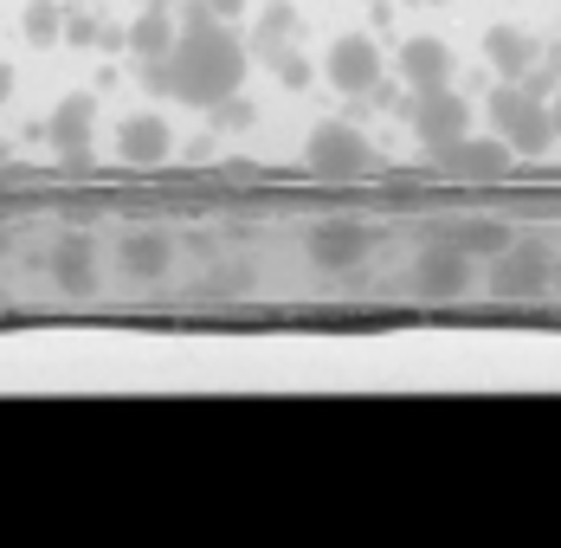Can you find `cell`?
Segmentation results:
<instances>
[{
  "instance_id": "7",
  "label": "cell",
  "mask_w": 561,
  "mask_h": 548,
  "mask_svg": "<svg viewBox=\"0 0 561 548\" xmlns=\"http://www.w3.org/2000/svg\"><path fill=\"white\" fill-rule=\"evenodd\" d=\"M368 246H375V232H368L362 219H323V226L310 232V265H323V272H348V265L368 259Z\"/></svg>"
},
{
  "instance_id": "10",
  "label": "cell",
  "mask_w": 561,
  "mask_h": 548,
  "mask_svg": "<svg viewBox=\"0 0 561 548\" xmlns=\"http://www.w3.org/2000/svg\"><path fill=\"white\" fill-rule=\"evenodd\" d=\"M169 123L162 116H129L123 129H116V156L129 168H156V162H169Z\"/></svg>"
},
{
  "instance_id": "9",
  "label": "cell",
  "mask_w": 561,
  "mask_h": 548,
  "mask_svg": "<svg viewBox=\"0 0 561 548\" xmlns=\"http://www.w3.org/2000/svg\"><path fill=\"white\" fill-rule=\"evenodd\" d=\"M400 78H407L413 91L451 84V46L439 39V33H413V39L400 46Z\"/></svg>"
},
{
  "instance_id": "12",
  "label": "cell",
  "mask_w": 561,
  "mask_h": 548,
  "mask_svg": "<svg viewBox=\"0 0 561 548\" xmlns=\"http://www.w3.org/2000/svg\"><path fill=\"white\" fill-rule=\"evenodd\" d=\"M91 116H98V104H91L84 91L53 110V149L65 162H84V156H91Z\"/></svg>"
},
{
  "instance_id": "1",
  "label": "cell",
  "mask_w": 561,
  "mask_h": 548,
  "mask_svg": "<svg viewBox=\"0 0 561 548\" xmlns=\"http://www.w3.org/2000/svg\"><path fill=\"white\" fill-rule=\"evenodd\" d=\"M149 84L181 98V104H194V110H220L226 98H239V84H245V46H239L232 20L207 13L194 0V13L174 33V46L149 65Z\"/></svg>"
},
{
  "instance_id": "5",
  "label": "cell",
  "mask_w": 561,
  "mask_h": 548,
  "mask_svg": "<svg viewBox=\"0 0 561 548\" xmlns=\"http://www.w3.org/2000/svg\"><path fill=\"white\" fill-rule=\"evenodd\" d=\"M323 78L336 84L342 98H362V91H375L381 84V46L368 39V33H342L330 58H323Z\"/></svg>"
},
{
  "instance_id": "2",
  "label": "cell",
  "mask_w": 561,
  "mask_h": 548,
  "mask_svg": "<svg viewBox=\"0 0 561 548\" xmlns=\"http://www.w3.org/2000/svg\"><path fill=\"white\" fill-rule=\"evenodd\" d=\"M491 129L504 136L516 156H549V142H556V104L536 98L523 78H504L491 91Z\"/></svg>"
},
{
  "instance_id": "16",
  "label": "cell",
  "mask_w": 561,
  "mask_h": 548,
  "mask_svg": "<svg viewBox=\"0 0 561 548\" xmlns=\"http://www.w3.org/2000/svg\"><path fill=\"white\" fill-rule=\"evenodd\" d=\"M451 246H465V252H504L510 226H504V219H465V226L451 232Z\"/></svg>"
},
{
  "instance_id": "4",
  "label": "cell",
  "mask_w": 561,
  "mask_h": 548,
  "mask_svg": "<svg viewBox=\"0 0 561 548\" xmlns=\"http://www.w3.org/2000/svg\"><path fill=\"white\" fill-rule=\"evenodd\" d=\"M407 116H413V136L426 142V149H446V142H458L465 129H471V104L451 91V84H433V91H413V104H407Z\"/></svg>"
},
{
  "instance_id": "22",
  "label": "cell",
  "mask_w": 561,
  "mask_h": 548,
  "mask_svg": "<svg viewBox=\"0 0 561 548\" xmlns=\"http://www.w3.org/2000/svg\"><path fill=\"white\" fill-rule=\"evenodd\" d=\"M556 136H561V91H556Z\"/></svg>"
},
{
  "instance_id": "17",
  "label": "cell",
  "mask_w": 561,
  "mask_h": 548,
  "mask_svg": "<svg viewBox=\"0 0 561 548\" xmlns=\"http://www.w3.org/2000/svg\"><path fill=\"white\" fill-rule=\"evenodd\" d=\"M290 26H297V13H290L284 0H272V7H265V20H259V58H272V53H278Z\"/></svg>"
},
{
  "instance_id": "21",
  "label": "cell",
  "mask_w": 561,
  "mask_h": 548,
  "mask_svg": "<svg viewBox=\"0 0 561 548\" xmlns=\"http://www.w3.org/2000/svg\"><path fill=\"white\" fill-rule=\"evenodd\" d=\"M7 84H13V71H7V65H0V98H7Z\"/></svg>"
},
{
  "instance_id": "18",
  "label": "cell",
  "mask_w": 561,
  "mask_h": 548,
  "mask_svg": "<svg viewBox=\"0 0 561 548\" xmlns=\"http://www.w3.org/2000/svg\"><path fill=\"white\" fill-rule=\"evenodd\" d=\"M26 33H33L39 46H53L58 39V7L53 0H33V7H26Z\"/></svg>"
},
{
  "instance_id": "3",
  "label": "cell",
  "mask_w": 561,
  "mask_h": 548,
  "mask_svg": "<svg viewBox=\"0 0 561 548\" xmlns=\"http://www.w3.org/2000/svg\"><path fill=\"white\" fill-rule=\"evenodd\" d=\"M304 162H310V174H323V181H355V174L375 168V149L348 123H317L310 142H304Z\"/></svg>"
},
{
  "instance_id": "11",
  "label": "cell",
  "mask_w": 561,
  "mask_h": 548,
  "mask_svg": "<svg viewBox=\"0 0 561 548\" xmlns=\"http://www.w3.org/2000/svg\"><path fill=\"white\" fill-rule=\"evenodd\" d=\"M420 290H433V297H458V290H465V284H471V252H465V246H433V252H426V259H420Z\"/></svg>"
},
{
  "instance_id": "20",
  "label": "cell",
  "mask_w": 561,
  "mask_h": 548,
  "mask_svg": "<svg viewBox=\"0 0 561 548\" xmlns=\"http://www.w3.org/2000/svg\"><path fill=\"white\" fill-rule=\"evenodd\" d=\"M201 7H207V13H220V20H239V13H245V0H201Z\"/></svg>"
},
{
  "instance_id": "8",
  "label": "cell",
  "mask_w": 561,
  "mask_h": 548,
  "mask_svg": "<svg viewBox=\"0 0 561 548\" xmlns=\"http://www.w3.org/2000/svg\"><path fill=\"white\" fill-rule=\"evenodd\" d=\"M549 277H556V259L536 239H510L504 252H497V290L504 297H536Z\"/></svg>"
},
{
  "instance_id": "13",
  "label": "cell",
  "mask_w": 561,
  "mask_h": 548,
  "mask_svg": "<svg viewBox=\"0 0 561 548\" xmlns=\"http://www.w3.org/2000/svg\"><path fill=\"white\" fill-rule=\"evenodd\" d=\"M484 58H491L504 78H523V71L536 65V39L516 33V26H491V33H484Z\"/></svg>"
},
{
  "instance_id": "6",
  "label": "cell",
  "mask_w": 561,
  "mask_h": 548,
  "mask_svg": "<svg viewBox=\"0 0 561 548\" xmlns=\"http://www.w3.org/2000/svg\"><path fill=\"white\" fill-rule=\"evenodd\" d=\"M433 162L446 168V174H458V181H497L510 162H516V149H510L504 136H458V142H446V149H433Z\"/></svg>"
},
{
  "instance_id": "19",
  "label": "cell",
  "mask_w": 561,
  "mask_h": 548,
  "mask_svg": "<svg viewBox=\"0 0 561 548\" xmlns=\"http://www.w3.org/2000/svg\"><path fill=\"white\" fill-rule=\"evenodd\" d=\"M58 272L71 277V284H91V246H84V239H71V246H65V265H58Z\"/></svg>"
},
{
  "instance_id": "23",
  "label": "cell",
  "mask_w": 561,
  "mask_h": 548,
  "mask_svg": "<svg viewBox=\"0 0 561 548\" xmlns=\"http://www.w3.org/2000/svg\"><path fill=\"white\" fill-rule=\"evenodd\" d=\"M407 7H426V0H407Z\"/></svg>"
},
{
  "instance_id": "15",
  "label": "cell",
  "mask_w": 561,
  "mask_h": 548,
  "mask_svg": "<svg viewBox=\"0 0 561 548\" xmlns=\"http://www.w3.org/2000/svg\"><path fill=\"white\" fill-rule=\"evenodd\" d=\"M174 33H181V26H174L169 13H162V7H149V13L129 26V46H136V58H149V65H156V58L174 46Z\"/></svg>"
},
{
  "instance_id": "14",
  "label": "cell",
  "mask_w": 561,
  "mask_h": 548,
  "mask_svg": "<svg viewBox=\"0 0 561 548\" xmlns=\"http://www.w3.org/2000/svg\"><path fill=\"white\" fill-rule=\"evenodd\" d=\"M116 265H123L129 277H162L169 272V239H156V232H129L123 252H116Z\"/></svg>"
}]
</instances>
